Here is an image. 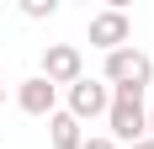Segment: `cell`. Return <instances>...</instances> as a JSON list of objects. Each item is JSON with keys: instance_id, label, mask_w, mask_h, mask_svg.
<instances>
[{"instance_id": "obj_1", "label": "cell", "mask_w": 154, "mask_h": 149, "mask_svg": "<svg viewBox=\"0 0 154 149\" xmlns=\"http://www.w3.org/2000/svg\"><path fill=\"white\" fill-rule=\"evenodd\" d=\"M106 128L112 144H138L149 133V106H143V90H112L106 101Z\"/></svg>"}, {"instance_id": "obj_2", "label": "cell", "mask_w": 154, "mask_h": 149, "mask_svg": "<svg viewBox=\"0 0 154 149\" xmlns=\"http://www.w3.org/2000/svg\"><path fill=\"white\" fill-rule=\"evenodd\" d=\"M112 90H149L154 80V59L143 53V48H117V53H106V74H101Z\"/></svg>"}, {"instance_id": "obj_3", "label": "cell", "mask_w": 154, "mask_h": 149, "mask_svg": "<svg viewBox=\"0 0 154 149\" xmlns=\"http://www.w3.org/2000/svg\"><path fill=\"white\" fill-rule=\"evenodd\" d=\"M128 37H133V21H128L122 5H112V11H96V16H91V48L117 53V48H128Z\"/></svg>"}, {"instance_id": "obj_4", "label": "cell", "mask_w": 154, "mask_h": 149, "mask_svg": "<svg viewBox=\"0 0 154 149\" xmlns=\"http://www.w3.org/2000/svg\"><path fill=\"white\" fill-rule=\"evenodd\" d=\"M80 74H85V59H80L75 43H48L43 48V80L53 90H59V85H75Z\"/></svg>"}, {"instance_id": "obj_5", "label": "cell", "mask_w": 154, "mask_h": 149, "mask_svg": "<svg viewBox=\"0 0 154 149\" xmlns=\"http://www.w3.org/2000/svg\"><path fill=\"white\" fill-rule=\"evenodd\" d=\"M106 101H112V85H106V80H85V74H80L75 85H69V106H64V112H69L75 122L106 117Z\"/></svg>"}, {"instance_id": "obj_6", "label": "cell", "mask_w": 154, "mask_h": 149, "mask_svg": "<svg viewBox=\"0 0 154 149\" xmlns=\"http://www.w3.org/2000/svg\"><path fill=\"white\" fill-rule=\"evenodd\" d=\"M16 106H21L27 117H53V112H59V90L48 85L43 74H32V80L16 85Z\"/></svg>"}, {"instance_id": "obj_7", "label": "cell", "mask_w": 154, "mask_h": 149, "mask_svg": "<svg viewBox=\"0 0 154 149\" xmlns=\"http://www.w3.org/2000/svg\"><path fill=\"white\" fill-rule=\"evenodd\" d=\"M48 144L53 149H80L85 133H80V122L69 117V112H53V117H48Z\"/></svg>"}, {"instance_id": "obj_8", "label": "cell", "mask_w": 154, "mask_h": 149, "mask_svg": "<svg viewBox=\"0 0 154 149\" xmlns=\"http://www.w3.org/2000/svg\"><path fill=\"white\" fill-rule=\"evenodd\" d=\"M53 11H59V0H21V16H32V21H43Z\"/></svg>"}, {"instance_id": "obj_9", "label": "cell", "mask_w": 154, "mask_h": 149, "mask_svg": "<svg viewBox=\"0 0 154 149\" xmlns=\"http://www.w3.org/2000/svg\"><path fill=\"white\" fill-rule=\"evenodd\" d=\"M80 149H117V144H112L106 133H96V138H85V144H80Z\"/></svg>"}, {"instance_id": "obj_10", "label": "cell", "mask_w": 154, "mask_h": 149, "mask_svg": "<svg viewBox=\"0 0 154 149\" xmlns=\"http://www.w3.org/2000/svg\"><path fill=\"white\" fill-rule=\"evenodd\" d=\"M128 149H154V138H149V133H143V138H138V144H128Z\"/></svg>"}, {"instance_id": "obj_11", "label": "cell", "mask_w": 154, "mask_h": 149, "mask_svg": "<svg viewBox=\"0 0 154 149\" xmlns=\"http://www.w3.org/2000/svg\"><path fill=\"white\" fill-rule=\"evenodd\" d=\"M149 138H154V106H149Z\"/></svg>"}, {"instance_id": "obj_12", "label": "cell", "mask_w": 154, "mask_h": 149, "mask_svg": "<svg viewBox=\"0 0 154 149\" xmlns=\"http://www.w3.org/2000/svg\"><path fill=\"white\" fill-rule=\"evenodd\" d=\"M0 101H5V90H0Z\"/></svg>"}]
</instances>
